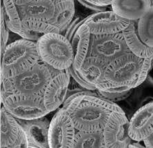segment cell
I'll return each instance as SVG.
<instances>
[{
  "mask_svg": "<svg viewBox=\"0 0 153 148\" xmlns=\"http://www.w3.org/2000/svg\"><path fill=\"white\" fill-rule=\"evenodd\" d=\"M123 111L116 103L105 99L95 91H87L83 99L70 113L76 130H103L113 111Z\"/></svg>",
  "mask_w": 153,
  "mask_h": 148,
  "instance_id": "6da1fadb",
  "label": "cell"
},
{
  "mask_svg": "<svg viewBox=\"0 0 153 148\" xmlns=\"http://www.w3.org/2000/svg\"><path fill=\"white\" fill-rule=\"evenodd\" d=\"M40 61L37 41L18 39L8 44L1 55V78H12L30 70Z\"/></svg>",
  "mask_w": 153,
  "mask_h": 148,
  "instance_id": "7a4b0ae2",
  "label": "cell"
},
{
  "mask_svg": "<svg viewBox=\"0 0 153 148\" xmlns=\"http://www.w3.org/2000/svg\"><path fill=\"white\" fill-rule=\"evenodd\" d=\"M40 60L59 70L68 69L73 64L74 53L71 41L61 33L43 35L37 41Z\"/></svg>",
  "mask_w": 153,
  "mask_h": 148,
  "instance_id": "3957f363",
  "label": "cell"
},
{
  "mask_svg": "<svg viewBox=\"0 0 153 148\" xmlns=\"http://www.w3.org/2000/svg\"><path fill=\"white\" fill-rule=\"evenodd\" d=\"M143 60L132 53L124 54L108 64L104 77L115 87H129L134 89Z\"/></svg>",
  "mask_w": 153,
  "mask_h": 148,
  "instance_id": "277c9868",
  "label": "cell"
},
{
  "mask_svg": "<svg viewBox=\"0 0 153 148\" xmlns=\"http://www.w3.org/2000/svg\"><path fill=\"white\" fill-rule=\"evenodd\" d=\"M52 78L48 65L40 60L30 70L10 79L14 94L43 96Z\"/></svg>",
  "mask_w": 153,
  "mask_h": 148,
  "instance_id": "5b68a950",
  "label": "cell"
},
{
  "mask_svg": "<svg viewBox=\"0 0 153 148\" xmlns=\"http://www.w3.org/2000/svg\"><path fill=\"white\" fill-rule=\"evenodd\" d=\"M131 53L122 32L105 35H92L87 57H93L108 64L120 56Z\"/></svg>",
  "mask_w": 153,
  "mask_h": 148,
  "instance_id": "8992f818",
  "label": "cell"
},
{
  "mask_svg": "<svg viewBox=\"0 0 153 148\" xmlns=\"http://www.w3.org/2000/svg\"><path fill=\"white\" fill-rule=\"evenodd\" d=\"M1 105L11 115L20 119H34L49 113L42 95L13 94L6 98Z\"/></svg>",
  "mask_w": 153,
  "mask_h": 148,
  "instance_id": "52a82bcc",
  "label": "cell"
},
{
  "mask_svg": "<svg viewBox=\"0 0 153 148\" xmlns=\"http://www.w3.org/2000/svg\"><path fill=\"white\" fill-rule=\"evenodd\" d=\"M76 129L70 114L59 108L51 121L48 140L50 148H73Z\"/></svg>",
  "mask_w": 153,
  "mask_h": 148,
  "instance_id": "ba28073f",
  "label": "cell"
},
{
  "mask_svg": "<svg viewBox=\"0 0 153 148\" xmlns=\"http://www.w3.org/2000/svg\"><path fill=\"white\" fill-rule=\"evenodd\" d=\"M129 120L124 111H113L103 130L106 148H127L132 141L128 134Z\"/></svg>",
  "mask_w": 153,
  "mask_h": 148,
  "instance_id": "9c48e42d",
  "label": "cell"
},
{
  "mask_svg": "<svg viewBox=\"0 0 153 148\" xmlns=\"http://www.w3.org/2000/svg\"><path fill=\"white\" fill-rule=\"evenodd\" d=\"M0 147L28 148L25 131L17 118L8 112L3 105L1 108Z\"/></svg>",
  "mask_w": 153,
  "mask_h": 148,
  "instance_id": "30bf717a",
  "label": "cell"
},
{
  "mask_svg": "<svg viewBox=\"0 0 153 148\" xmlns=\"http://www.w3.org/2000/svg\"><path fill=\"white\" fill-rule=\"evenodd\" d=\"M131 23V21L119 17L112 10L94 13L87 16L84 24L92 35L113 34L121 33Z\"/></svg>",
  "mask_w": 153,
  "mask_h": 148,
  "instance_id": "8fae6325",
  "label": "cell"
},
{
  "mask_svg": "<svg viewBox=\"0 0 153 148\" xmlns=\"http://www.w3.org/2000/svg\"><path fill=\"white\" fill-rule=\"evenodd\" d=\"M71 78L68 69L59 70L53 76L47 85L43 97L45 107L49 112L56 110L64 104L66 98Z\"/></svg>",
  "mask_w": 153,
  "mask_h": 148,
  "instance_id": "7c38bea8",
  "label": "cell"
},
{
  "mask_svg": "<svg viewBox=\"0 0 153 148\" xmlns=\"http://www.w3.org/2000/svg\"><path fill=\"white\" fill-rule=\"evenodd\" d=\"M17 120L26 132L28 141V148L50 147L48 133L51 121L46 116L34 119L17 118Z\"/></svg>",
  "mask_w": 153,
  "mask_h": 148,
  "instance_id": "4fadbf2b",
  "label": "cell"
},
{
  "mask_svg": "<svg viewBox=\"0 0 153 148\" xmlns=\"http://www.w3.org/2000/svg\"><path fill=\"white\" fill-rule=\"evenodd\" d=\"M153 133V101L140 107L129 121L128 134L132 141H143Z\"/></svg>",
  "mask_w": 153,
  "mask_h": 148,
  "instance_id": "5bb4252c",
  "label": "cell"
},
{
  "mask_svg": "<svg viewBox=\"0 0 153 148\" xmlns=\"http://www.w3.org/2000/svg\"><path fill=\"white\" fill-rule=\"evenodd\" d=\"M107 63L93 57H87L79 70V75L85 82L96 87L97 90L108 91L115 86L110 84L104 77Z\"/></svg>",
  "mask_w": 153,
  "mask_h": 148,
  "instance_id": "9a60e30c",
  "label": "cell"
},
{
  "mask_svg": "<svg viewBox=\"0 0 153 148\" xmlns=\"http://www.w3.org/2000/svg\"><path fill=\"white\" fill-rule=\"evenodd\" d=\"M22 21H49L55 12L51 0H33L24 5L17 6Z\"/></svg>",
  "mask_w": 153,
  "mask_h": 148,
  "instance_id": "2e32d148",
  "label": "cell"
},
{
  "mask_svg": "<svg viewBox=\"0 0 153 148\" xmlns=\"http://www.w3.org/2000/svg\"><path fill=\"white\" fill-rule=\"evenodd\" d=\"M112 10L131 21H136L142 17L152 6L150 0H112Z\"/></svg>",
  "mask_w": 153,
  "mask_h": 148,
  "instance_id": "e0dca14e",
  "label": "cell"
},
{
  "mask_svg": "<svg viewBox=\"0 0 153 148\" xmlns=\"http://www.w3.org/2000/svg\"><path fill=\"white\" fill-rule=\"evenodd\" d=\"M1 6L4 9L6 25L11 32L20 36L22 39L34 41H37V40L43 35L30 32L24 28L17 6L13 0H2Z\"/></svg>",
  "mask_w": 153,
  "mask_h": 148,
  "instance_id": "ac0fdd59",
  "label": "cell"
},
{
  "mask_svg": "<svg viewBox=\"0 0 153 148\" xmlns=\"http://www.w3.org/2000/svg\"><path fill=\"white\" fill-rule=\"evenodd\" d=\"M91 34L89 28L84 23L81 25L75 35H73L71 43L73 47L74 53L73 68L76 70H79L84 64L85 58L88 53Z\"/></svg>",
  "mask_w": 153,
  "mask_h": 148,
  "instance_id": "d6986e66",
  "label": "cell"
},
{
  "mask_svg": "<svg viewBox=\"0 0 153 148\" xmlns=\"http://www.w3.org/2000/svg\"><path fill=\"white\" fill-rule=\"evenodd\" d=\"M137 21H131L130 25L122 31L126 43L130 52L137 57L147 59L153 57V48L141 41L137 32Z\"/></svg>",
  "mask_w": 153,
  "mask_h": 148,
  "instance_id": "ffe728a7",
  "label": "cell"
},
{
  "mask_svg": "<svg viewBox=\"0 0 153 148\" xmlns=\"http://www.w3.org/2000/svg\"><path fill=\"white\" fill-rule=\"evenodd\" d=\"M75 15V1L67 0L56 4L55 15L48 22L57 27L62 34L73 21Z\"/></svg>",
  "mask_w": 153,
  "mask_h": 148,
  "instance_id": "44dd1931",
  "label": "cell"
},
{
  "mask_svg": "<svg viewBox=\"0 0 153 148\" xmlns=\"http://www.w3.org/2000/svg\"><path fill=\"white\" fill-rule=\"evenodd\" d=\"M73 148H106L103 130H76Z\"/></svg>",
  "mask_w": 153,
  "mask_h": 148,
  "instance_id": "7402d4cb",
  "label": "cell"
},
{
  "mask_svg": "<svg viewBox=\"0 0 153 148\" xmlns=\"http://www.w3.org/2000/svg\"><path fill=\"white\" fill-rule=\"evenodd\" d=\"M137 28L141 41L153 48V6L137 21Z\"/></svg>",
  "mask_w": 153,
  "mask_h": 148,
  "instance_id": "603a6c76",
  "label": "cell"
},
{
  "mask_svg": "<svg viewBox=\"0 0 153 148\" xmlns=\"http://www.w3.org/2000/svg\"><path fill=\"white\" fill-rule=\"evenodd\" d=\"M22 26L26 30L41 35L50 33H60L59 29L53 26V24L49 23L48 21H22Z\"/></svg>",
  "mask_w": 153,
  "mask_h": 148,
  "instance_id": "cb8c5ba5",
  "label": "cell"
},
{
  "mask_svg": "<svg viewBox=\"0 0 153 148\" xmlns=\"http://www.w3.org/2000/svg\"><path fill=\"white\" fill-rule=\"evenodd\" d=\"M134 88H130L126 90H120L115 92H107L100 90H96V92H97L99 96H101L105 99L109 100L112 102H118L121 101L126 100L133 92Z\"/></svg>",
  "mask_w": 153,
  "mask_h": 148,
  "instance_id": "d4e9b609",
  "label": "cell"
},
{
  "mask_svg": "<svg viewBox=\"0 0 153 148\" xmlns=\"http://www.w3.org/2000/svg\"><path fill=\"white\" fill-rule=\"evenodd\" d=\"M9 29L6 26L4 19V13L3 7L1 6V26H0V31H1V55L4 53V50L8 46V41L9 39Z\"/></svg>",
  "mask_w": 153,
  "mask_h": 148,
  "instance_id": "484cf974",
  "label": "cell"
},
{
  "mask_svg": "<svg viewBox=\"0 0 153 148\" xmlns=\"http://www.w3.org/2000/svg\"><path fill=\"white\" fill-rule=\"evenodd\" d=\"M86 18L87 17H85L84 18L78 17L75 18V19H73L71 23L69 24V26L67 27L66 30H65L62 34L64 35L70 41H71V40L73 39V35H75V32L77 30L79 27L84 23L85 20H86Z\"/></svg>",
  "mask_w": 153,
  "mask_h": 148,
  "instance_id": "4316f807",
  "label": "cell"
},
{
  "mask_svg": "<svg viewBox=\"0 0 153 148\" xmlns=\"http://www.w3.org/2000/svg\"><path fill=\"white\" fill-rule=\"evenodd\" d=\"M1 82V104H3L6 98L13 94V87L11 83L10 78H1L0 80Z\"/></svg>",
  "mask_w": 153,
  "mask_h": 148,
  "instance_id": "83f0119b",
  "label": "cell"
},
{
  "mask_svg": "<svg viewBox=\"0 0 153 148\" xmlns=\"http://www.w3.org/2000/svg\"><path fill=\"white\" fill-rule=\"evenodd\" d=\"M68 70H69L70 74H71V77H73L74 79H75L76 81L80 85V86H82L83 87H84V88H85V89L88 90H91V91L96 90L97 89L95 87L92 86V85H90L89 84H88L87 82H85V81L83 79L82 77H81V76L79 75L77 70L73 68V65L70 67V68H68Z\"/></svg>",
  "mask_w": 153,
  "mask_h": 148,
  "instance_id": "f1b7e54d",
  "label": "cell"
},
{
  "mask_svg": "<svg viewBox=\"0 0 153 148\" xmlns=\"http://www.w3.org/2000/svg\"><path fill=\"white\" fill-rule=\"evenodd\" d=\"M94 5L99 6H108L111 5L112 0H87Z\"/></svg>",
  "mask_w": 153,
  "mask_h": 148,
  "instance_id": "f546056e",
  "label": "cell"
},
{
  "mask_svg": "<svg viewBox=\"0 0 153 148\" xmlns=\"http://www.w3.org/2000/svg\"><path fill=\"white\" fill-rule=\"evenodd\" d=\"M146 147L153 148V133L143 141Z\"/></svg>",
  "mask_w": 153,
  "mask_h": 148,
  "instance_id": "4dcf8cb0",
  "label": "cell"
},
{
  "mask_svg": "<svg viewBox=\"0 0 153 148\" xmlns=\"http://www.w3.org/2000/svg\"><path fill=\"white\" fill-rule=\"evenodd\" d=\"M31 1H33V0H13V1L14 2L16 6L24 5V4H28Z\"/></svg>",
  "mask_w": 153,
  "mask_h": 148,
  "instance_id": "1f68e13d",
  "label": "cell"
},
{
  "mask_svg": "<svg viewBox=\"0 0 153 148\" xmlns=\"http://www.w3.org/2000/svg\"><path fill=\"white\" fill-rule=\"evenodd\" d=\"M145 146H143L142 145L139 143V141H133V142H132L129 145L128 147H134V148H142L144 147Z\"/></svg>",
  "mask_w": 153,
  "mask_h": 148,
  "instance_id": "d6a6232c",
  "label": "cell"
},
{
  "mask_svg": "<svg viewBox=\"0 0 153 148\" xmlns=\"http://www.w3.org/2000/svg\"><path fill=\"white\" fill-rule=\"evenodd\" d=\"M51 1H53V3L56 5V4H59V3H61V2H63V1H67V0H51Z\"/></svg>",
  "mask_w": 153,
  "mask_h": 148,
  "instance_id": "836d02e7",
  "label": "cell"
},
{
  "mask_svg": "<svg viewBox=\"0 0 153 148\" xmlns=\"http://www.w3.org/2000/svg\"><path fill=\"white\" fill-rule=\"evenodd\" d=\"M150 1H151V4H152V6H153V0H150Z\"/></svg>",
  "mask_w": 153,
  "mask_h": 148,
  "instance_id": "e575fe53",
  "label": "cell"
}]
</instances>
